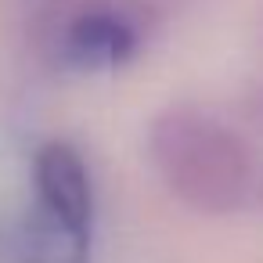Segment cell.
<instances>
[{"mask_svg":"<svg viewBox=\"0 0 263 263\" xmlns=\"http://www.w3.org/2000/svg\"><path fill=\"white\" fill-rule=\"evenodd\" d=\"M29 213L62 223L80 234H94L98 227V184L83 159V152L65 137H47L33 148L29 159Z\"/></svg>","mask_w":263,"mask_h":263,"instance_id":"obj_3","label":"cell"},{"mask_svg":"<svg viewBox=\"0 0 263 263\" xmlns=\"http://www.w3.org/2000/svg\"><path fill=\"white\" fill-rule=\"evenodd\" d=\"M238 116L249 130L263 134V83H252L241 98H238Z\"/></svg>","mask_w":263,"mask_h":263,"instance_id":"obj_4","label":"cell"},{"mask_svg":"<svg viewBox=\"0 0 263 263\" xmlns=\"http://www.w3.org/2000/svg\"><path fill=\"white\" fill-rule=\"evenodd\" d=\"M155 0H29L26 44L58 76H105L134 65L159 36Z\"/></svg>","mask_w":263,"mask_h":263,"instance_id":"obj_2","label":"cell"},{"mask_svg":"<svg viewBox=\"0 0 263 263\" xmlns=\"http://www.w3.org/2000/svg\"><path fill=\"white\" fill-rule=\"evenodd\" d=\"M259 44H263V18H259Z\"/></svg>","mask_w":263,"mask_h":263,"instance_id":"obj_5","label":"cell"},{"mask_svg":"<svg viewBox=\"0 0 263 263\" xmlns=\"http://www.w3.org/2000/svg\"><path fill=\"white\" fill-rule=\"evenodd\" d=\"M144 152L162 187L205 216L263 213V148L198 105H166L148 119Z\"/></svg>","mask_w":263,"mask_h":263,"instance_id":"obj_1","label":"cell"}]
</instances>
